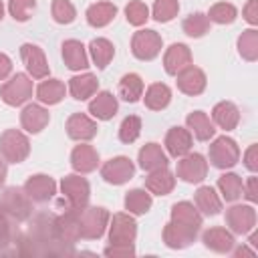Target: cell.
Segmentation results:
<instances>
[{
	"instance_id": "cell-1",
	"label": "cell",
	"mask_w": 258,
	"mask_h": 258,
	"mask_svg": "<svg viewBox=\"0 0 258 258\" xmlns=\"http://www.w3.org/2000/svg\"><path fill=\"white\" fill-rule=\"evenodd\" d=\"M28 151H30V143L20 131L8 129L0 135V153L6 161L20 163V161H24Z\"/></svg>"
},
{
	"instance_id": "cell-2",
	"label": "cell",
	"mask_w": 258,
	"mask_h": 258,
	"mask_svg": "<svg viewBox=\"0 0 258 258\" xmlns=\"http://www.w3.org/2000/svg\"><path fill=\"white\" fill-rule=\"evenodd\" d=\"M109 214L103 208H83L79 214V230L83 238H99L107 226Z\"/></svg>"
},
{
	"instance_id": "cell-3",
	"label": "cell",
	"mask_w": 258,
	"mask_h": 258,
	"mask_svg": "<svg viewBox=\"0 0 258 258\" xmlns=\"http://www.w3.org/2000/svg\"><path fill=\"white\" fill-rule=\"evenodd\" d=\"M240 157V149L236 145L234 139L230 137H218L212 145H210V161L216 167H232Z\"/></svg>"
},
{
	"instance_id": "cell-4",
	"label": "cell",
	"mask_w": 258,
	"mask_h": 258,
	"mask_svg": "<svg viewBox=\"0 0 258 258\" xmlns=\"http://www.w3.org/2000/svg\"><path fill=\"white\" fill-rule=\"evenodd\" d=\"M133 54L141 60H151L159 54L161 50V36L155 30H139L133 34L131 40Z\"/></svg>"
},
{
	"instance_id": "cell-5",
	"label": "cell",
	"mask_w": 258,
	"mask_h": 258,
	"mask_svg": "<svg viewBox=\"0 0 258 258\" xmlns=\"http://www.w3.org/2000/svg\"><path fill=\"white\" fill-rule=\"evenodd\" d=\"M32 93V81H28L26 75H16L12 77L2 89H0V97L4 99V103L8 105H22Z\"/></svg>"
},
{
	"instance_id": "cell-6",
	"label": "cell",
	"mask_w": 258,
	"mask_h": 258,
	"mask_svg": "<svg viewBox=\"0 0 258 258\" xmlns=\"http://www.w3.org/2000/svg\"><path fill=\"white\" fill-rule=\"evenodd\" d=\"M0 206L14 218V220H26L32 214V206H30V198L26 194H22L20 189H6L4 196L0 198Z\"/></svg>"
},
{
	"instance_id": "cell-7",
	"label": "cell",
	"mask_w": 258,
	"mask_h": 258,
	"mask_svg": "<svg viewBox=\"0 0 258 258\" xmlns=\"http://www.w3.org/2000/svg\"><path fill=\"white\" fill-rule=\"evenodd\" d=\"M64 198L71 202V208H85L89 202V183L85 177L69 175L60 183Z\"/></svg>"
},
{
	"instance_id": "cell-8",
	"label": "cell",
	"mask_w": 258,
	"mask_h": 258,
	"mask_svg": "<svg viewBox=\"0 0 258 258\" xmlns=\"http://www.w3.org/2000/svg\"><path fill=\"white\" fill-rule=\"evenodd\" d=\"M83 208H71L67 214L56 218V234L62 244H75L81 238L79 230V214Z\"/></svg>"
},
{
	"instance_id": "cell-9",
	"label": "cell",
	"mask_w": 258,
	"mask_h": 258,
	"mask_svg": "<svg viewBox=\"0 0 258 258\" xmlns=\"http://www.w3.org/2000/svg\"><path fill=\"white\" fill-rule=\"evenodd\" d=\"M133 171H135V167H133L131 159H127V157H115V159H109L103 165L101 175L109 183L119 185V183H125L127 179H131L133 177Z\"/></svg>"
},
{
	"instance_id": "cell-10",
	"label": "cell",
	"mask_w": 258,
	"mask_h": 258,
	"mask_svg": "<svg viewBox=\"0 0 258 258\" xmlns=\"http://www.w3.org/2000/svg\"><path fill=\"white\" fill-rule=\"evenodd\" d=\"M206 173H208V163L204 161V157L200 153L187 155L185 159H181L177 163V175L183 181H189V183L202 181L206 177Z\"/></svg>"
},
{
	"instance_id": "cell-11",
	"label": "cell",
	"mask_w": 258,
	"mask_h": 258,
	"mask_svg": "<svg viewBox=\"0 0 258 258\" xmlns=\"http://www.w3.org/2000/svg\"><path fill=\"white\" fill-rule=\"evenodd\" d=\"M226 222L234 232L244 234L256 224V212L250 206H234L226 212Z\"/></svg>"
},
{
	"instance_id": "cell-12",
	"label": "cell",
	"mask_w": 258,
	"mask_h": 258,
	"mask_svg": "<svg viewBox=\"0 0 258 258\" xmlns=\"http://www.w3.org/2000/svg\"><path fill=\"white\" fill-rule=\"evenodd\" d=\"M135 234H137V228H135L133 218H129L125 214L113 216V226H111V234H109L113 244H131L135 240Z\"/></svg>"
},
{
	"instance_id": "cell-13",
	"label": "cell",
	"mask_w": 258,
	"mask_h": 258,
	"mask_svg": "<svg viewBox=\"0 0 258 258\" xmlns=\"http://www.w3.org/2000/svg\"><path fill=\"white\" fill-rule=\"evenodd\" d=\"M20 54H22V60L26 64V69L30 71V75L34 79H42L48 75V64H46V58L42 54V50L34 44H22L20 48Z\"/></svg>"
},
{
	"instance_id": "cell-14",
	"label": "cell",
	"mask_w": 258,
	"mask_h": 258,
	"mask_svg": "<svg viewBox=\"0 0 258 258\" xmlns=\"http://www.w3.org/2000/svg\"><path fill=\"white\" fill-rule=\"evenodd\" d=\"M67 133L69 137L73 139H79V141H87V139H93L97 135V125L83 113H75L69 117L67 121Z\"/></svg>"
},
{
	"instance_id": "cell-15",
	"label": "cell",
	"mask_w": 258,
	"mask_h": 258,
	"mask_svg": "<svg viewBox=\"0 0 258 258\" xmlns=\"http://www.w3.org/2000/svg\"><path fill=\"white\" fill-rule=\"evenodd\" d=\"M54 189H56V185H54L52 177H48V175H34L24 185L26 196L30 200H34V202H46V200H50L54 196Z\"/></svg>"
},
{
	"instance_id": "cell-16",
	"label": "cell",
	"mask_w": 258,
	"mask_h": 258,
	"mask_svg": "<svg viewBox=\"0 0 258 258\" xmlns=\"http://www.w3.org/2000/svg\"><path fill=\"white\" fill-rule=\"evenodd\" d=\"M177 87L187 95H200L206 89V75L196 67H185L177 75Z\"/></svg>"
},
{
	"instance_id": "cell-17",
	"label": "cell",
	"mask_w": 258,
	"mask_h": 258,
	"mask_svg": "<svg viewBox=\"0 0 258 258\" xmlns=\"http://www.w3.org/2000/svg\"><path fill=\"white\" fill-rule=\"evenodd\" d=\"M196 234H198V230L187 228V226H181V224H177V222H171V224H167L165 230H163V240H165V244L171 246V248H183V246H187L189 242H194Z\"/></svg>"
},
{
	"instance_id": "cell-18",
	"label": "cell",
	"mask_w": 258,
	"mask_h": 258,
	"mask_svg": "<svg viewBox=\"0 0 258 258\" xmlns=\"http://www.w3.org/2000/svg\"><path fill=\"white\" fill-rule=\"evenodd\" d=\"M189 60H191V52L185 44H171L165 52L163 64L169 75H177L181 69H185L189 64Z\"/></svg>"
},
{
	"instance_id": "cell-19",
	"label": "cell",
	"mask_w": 258,
	"mask_h": 258,
	"mask_svg": "<svg viewBox=\"0 0 258 258\" xmlns=\"http://www.w3.org/2000/svg\"><path fill=\"white\" fill-rule=\"evenodd\" d=\"M20 123L26 131L30 133H38L46 127L48 123V111H44L40 105H28L24 111H22V117H20Z\"/></svg>"
},
{
	"instance_id": "cell-20",
	"label": "cell",
	"mask_w": 258,
	"mask_h": 258,
	"mask_svg": "<svg viewBox=\"0 0 258 258\" xmlns=\"http://www.w3.org/2000/svg\"><path fill=\"white\" fill-rule=\"evenodd\" d=\"M71 161H73V167L77 171H93L99 163V153L91 147V145H77L73 149V155H71Z\"/></svg>"
},
{
	"instance_id": "cell-21",
	"label": "cell",
	"mask_w": 258,
	"mask_h": 258,
	"mask_svg": "<svg viewBox=\"0 0 258 258\" xmlns=\"http://www.w3.org/2000/svg\"><path fill=\"white\" fill-rule=\"evenodd\" d=\"M62 58H64L67 67L73 69V71H81V69L89 67V60H87V54H85V46L79 40H67L62 44Z\"/></svg>"
},
{
	"instance_id": "cell-22",
	"label": "cell",
	"mask_w": 258,
	"mask_h": 258,
	"mask_svg": "<svg viewBox=\"0 0 258 258\" xmlns=\"http://www.w3.org/2000/svg\"><path fill=\"white\" fill-rule=\"evenodd\" d=\"M165 145H167V151L173 155V157H179V155H185L191 147V135L187 129H181V127H173L167 137H165Z\"/></svg>"
},
{
	"instance_id": "cell-23",
	"label": "cell",
	"mask_w": 258,
	"mask_h": 258,
	"mask_svg": "<svg viewBox=\"0 0 258 258\" xmlns=\"http://www.w3.org/2000/svg\"><path fill=\"white\" fill-rule=\"evenodd\" d=\"M139 165L143 169H147V171H153V169L165 167L167 165V157H165V153L161 151V147L157 143H147L139 151Z\"/></svg>"
},
{
	"instance_id": "cell-24",
	"label": "cell",
	"mask_w": 258,
	"mask_h": 258,
	"mask_svg": "<svg viewBox=\"0 0 258 258\" xmlns=\"http://www.w3.org/2000/svg\"><path fill=\"white\" fill-rule=\"evenodd\" d=\"M89 111H91L97 119L107 121V119H111V117L117 113V99H115L111 93L103 91V93H99V95L95 97V101H91Z\"/></svg>"
},
{
	"instance_id": "cell-25",
	"label": "cell",
	"mask_w": 258,
	"mask_h": 258,
	"mask_svg": "<svg viewBox=\"0 0 258 258\" xmlns=\"http://www.w3.org/2000/svg\"><path fill=\"white\" fill-rule=\"evenodd\" d=\"M145 185H147L149 191H153L157 196H165V194H169L173 189L175 179L165 167H159V169H153V173L145 179Z\"/></svg>"
},
{
	"instance_id": "cell-26",
	"label": "cell",
	"mask_w": 258,
	"mask_h": 258,
	"mask_svg": "<svg viewBox=\"0 0 258 258\" xmlns=\"http://www.w3.org/2000/svg\"><path fill=\"white\" fill-rule=\"evenodd\" d=\"M171 218H173V222H177L181 226H187V228H194V230H200V226H202V216L187 202L175 204L173 210H171Z\"/></svg>"
},
{
	"instance_id": "cell-27",
	"label": "cell",
	"mask_w": 258,
	"mask_h": 258,
	"mask_svg": "<svg viewBox=\"0 0 258 258\" xmlns=\"http://www.w3.org/2000/svg\"><path fill=\"white\" fill-rule=\"evenodd\" d=\"M115 14H117V8L111 2H99L87 10V20L91 26H105L115 18Z\"/></svg>"
},
{
	"instance_id": "cell-28",
	"label": "cell",
	"mask_w": 258,
	"mask_h": 258,
	"mask_svg": "<svg viewBox=\"0 0 258 258\" xmlns=\"http://www.w3.org/2000/svg\"><path fill=\"white\" fill-rule=\"evenodd\" d=\"M238 119H240V113H238V109H236L232 103L224 101V103H218V105L214 107V121H216L222 129H226V131L234 129V127L238 125Z\"/></svg>"
},
{
	"instance_id": "cell-29",
	"label": "cell",
	"mask_w": 258,
	"mask_h": 258,
	"mask_svg": "<svg viewBox=\"0 0 258 258\" xmlns=\"http://www.w3.org/2000/svg\"><path fill=\"white\" fill-rule=\"evenodd\" d=\"M204 244L216 252H228L234 246V238L224 228H212L204 234Z\"/></svg>"
},
{
	"instance_id": "cell-30",
	"label": "cell",
	"mask_w": 258,
	"mask_h": 258,
	"mask_svg": "<svg viewBox=\"0 0 258 258\" xmlns=\"http://www.w3.org/2000/svg\"><path fill=\"white\" fill-rule=\"evenodd\" d=\"M97 85H99V81H97L91 73H87V75H81V77L71 79L69 89H71V95H73L75 99L83 101V99L91 97V95L97 91Z\"/></svg>"
},
{
	"instance_id": "cell-31",
	"label": "cell",
	"mask_w": 258,
	"mask_h": 258,
	"mask_svg": "<svg viewBox=\"0 0 258 258\" xmlns=\"http://www.w3.org/2000/svg\"><path fill=\"white\" fill-rule=\"evenodd\" d=\"M141 93H143V81L139 79V75L129 73V75H125V77L121 79V83H119V95H121L125 101L135 103V101L141 97Z\"/></svg>"
},
{
	"instance_id": "cell-32",
	"label": "cell",
	"mask_w": 258,
	"mask_h": 258,
	"mask_svg": "<svg viewBox=\"0 0 258 258\" xmlns=\"http://www.w3.org/2000/svg\"><path fill=\"white\" fill-rule=\"evenodd\" d=\"M196 204H198V208L204 212V214H208V216H214V214H218L220 210H222V202H220V198L216 196V191L212 189V187H200L198 191H196Z\"/></svg>"
},
{
	"instance_id": "cell-33",
	"label": "cell",
	"mask_w": 258,
	"mask_h": 258,
	"mask_svg": "<svg viewBox=\"0 0 258 258\" xmlns=\"http://www.w3.org/2000/svg\"><path fill=\"white\" fill-rule=\"evenodd\" d=\"M187 125H189V129L194 131V135H196L200 141L210 139V137L214 135V131H216V129L212 127V123H210L208 115H206V113H202V111L191 113V115L187 117Z\"/></svg>"
},
{
	"instance_id": "cell-34",
	"label": "cell",
	"mask_w": 258,
	"mask_h": 258,
	"mask_svg": "<svg viewBox=\"0 0 258 258\" xmlns=\"http://www.w3.org/2000/svg\"><path fill=\"white\" fill-rule=\"evenodd\" d=\"M113 54H115V48L107 38H95L91 42V56L99 69H105L113 58Z\"/></svg>"
},
{
	"instance_id": "cell-35",
	"label": "cell",
	"mask_w": 258,
	"mask_h": 258,
	"mask_svg": "<svg viewBox=\"0 0 258 258\" xmlns=\"http://www.w3.org/2000/svg\"><path fill=\"white\" fill-rule=\"evenodd\" d=\"M36 95L42 103H48V105H54L58 103L62 97H64V85L56 79H50V81H44L38 89H36Z\"/></svg>"
},
{
	"instance_id": "cell-36",
	"label": "cell",
	"mask_w": 258,
	"mask_h": 258,
	"mask_svg": "<svg viewBox=\"0 0 258 258\" xmlns=\"http://www.w3.org/2000/svg\"><path fill=\"white\" fill-rule=\"evenodd\" d=\"M169 99H171L169 89H167L165 85H161V83H155V85H151V87L147 89L145 105H147L149 109H153V111H159V109L167 107Z\"/></svg>"
},
{
	"instance_id": "cell-37",
	"label": "cell",
	"mask_w": 258,
	"mask_h": 258,
	"mask_svg": "<svg viewBox=\"0 0 258 258\" xmlns=\"http://www.w3.org/2000/svg\"><path fill=\"white\" fill-rule=\"evenodd\" d=\"M218 187H220V191H222L226 202H234L242 194V179L236 173H226V175H222L218 179Z\"/></svg>"
},
{
	"instance_id": "cell-38",
	"label": "cell",
	"mask_w": 258,
	"mask_h": 258,
	"mask_svg": "<svg viewBox=\"0 0 258 258\" xmlns=\"http://www.w3.org/2000/svg\"><path fill=\"white\" fill-rule=\"evenodd\" d=\"M125 208L133 214H145L151 208V196L145 194L143 189H133L125 198Z\"/></svg>"
},
{
	"instance_id": "cell-39",
	"label": "cell",
	"mask_w": 258,
	"mask_h": 258,
	"mask_svg": "<svg viewBox=\"0 0 258 258\" xmlns=\"http://www.w3.org/2000/svg\"><path fill=\"white\" fill-rule=\"evenodd\" d=\"M238 48H240V54L244 58L256 60V56H258V32L256 30L242 32V36L238 40Z\"/></svg>"
},
{
	"instance_id": "cell-40",
	"label": "cell",
	"mask_w": 258,
	"mask_h": 258,
	"mask_svg": "<svg viewBox=\"0 0 258 258\" xmlns=\"http://www.w3.org/2000/svg\"><path fill=\"white\" fill-rule=\"evenodd\" d=\"M236 18V8L232 4H226V2H218L210 8V14H208V20H214L218 24H230L234 22Z\"/></svg>"
},
{
	"instance_id": "cell-41",
	"label": "cell",
	"mask_w": 258,
	"mask_h": 258,
	"mask_svg": "<svg viewBox=\"0 0 258 258\" xmlns=\"http://www.w3.org/2000/svg\"><path fill=\"white\" fill-rule=\"evenodd\" d=\"M210 28V20L206 14H191L183 20V32L189 36H202Z\"/></svg>"
},
{
	"instance_id": "cell-42",
	"label": "cell",
	"mask_w": 258,
	"mask_h": 258,
	"mask_svg": "<svg viewBox=\"0 0 258 258\" xmlns=\"http://www.w3.org/2000/svg\"><path fill=\"white\" fill-rule=\"evenodd\" d=\"M139 131H141V119L135 117V115H129L123 119L121 123V129H119V137L123 143H133L137 137H139Z\"/></svg>"
},
{
	"instance_id": "cell-43",
	"label": "cell",
	"mask_w": 258,
	"mask_h": 258,
	"mask_svg": "<svg viewBox=\"0 0 258 258\" xmlns=\"http://www.w3.org/2000/svg\"><path fill=\"white\" fill-rule=\"evenodd\" d=\"M179 10L177 0H155L153 4V16L157 22H167L171 20Z\"/></svg>"
},
{
	"instance_id": "cell-44",
	"label": "cell",
	"mask_w": 258,
	"mask_h": 258,
	"mask_svg": "<svg viewBox=\"0 0 258 258\" xmlns=\"http://www.w3.org/2000/svg\"><path fill=\"white\" fill-rule=\"evenodd\" d=\"M125 14H127V20L131 24H135V26L143 24L149 18V10H147V6L141 0H131L127 4V8H125Z\"/></svg>"
},
{
	"instance_id": "cell-45",
	"label": "cell",
	"mask_w": 258,
	"mask_h": 258,
	"mask_svg": "<svg viewBox=\"0 0 258 258\" xmlns=\"http://www.w3.org/2000/svg\"><path fill=\"white\" fill-rule=\"evenodd\" d=\"M75 6L69 0H54L52 2V16L60 24H69L75 20Z\"/></svg>"
},
{
	"instance_id": "cell-46",
	"label": "cell",
	"mask_w": 258,
	"mask_h": 258,
	"mask_svg": "<svg viewBox=\"0 0 258 258\" xmlns=\"http://www.w3.org/2000/svg\"><path fill=\"white\" fill-rule=\"evenodd\" d=\"M12 216L0 206V248L8 246L14 240V226H12Z\"/></svg>"
},
{
	"instance_id": "cell-47",
	"label": "cell",
	"mask_w": 258,
	"mask_h": 258,
	"mask_svg": "<svg viewBox=\"0 0 258 258\" xmlns=\"http://www.w3.org/2000/svg\"><path fill=\"white\" fill-rule=\"evenodd\" d=\"M34 0H10V14L14 16V20H28L30 18V12L34 10Z\"/></svg>"
},
{
	"instance_id": "cell-48",
	"label": "cell",
	"mask_w": 258,
	"mask_h": 258,
	"mask_svg": "<svg viewBox=\"0 0 258 258\" xmlns=\"http://www.w3.org/2000/svg\"><path fill=\"white\" fill-rule=\"evenodd\" d=\"M105 254L107 256H133L135 250L131 244H113L111 248L105 250Z\"/></svg>"
},
{
	"instance_id": "cell-49",
	"label": "cell",
	"mask_w": 258,
	"mask_h": 258,
	"mask_svg": "<svg viewBox=\"0 0 258 258\" xmlns=\"http://www.w3.org/2000/svg\"><path fill=\"white\" fill-rule=\"evenodd\" d=\"M244 16L250 24H256L258 22V0H250L244 8Z\"/></svg>"
},
{
	"instance_id": "cell-50",
	"label": "cell",
	"mask_w": 258,
	"mask_h": 258,
	"mask_svg": "<svg viewBox=\"0 0 258 258\" xmlns=\"http://www.w3.org/2000/svg\"><path fill=\"white\" fill-rule=\"evenodd\" d=\"M256 151H258V147L256 145H252L248 151H246V167L250 169V171H256L258 169V161H256Z\"/></svg>"
},
{
	"instance_id": "cell-51",
	"label": "cell",
	"mask_w": 258,
	"mask_h": 258,
	"mask_svg": "<svg viewBox=\"0 0 258 258\" xmlns=\"http://www.w3.org/2000/svg\"><path fill=\"white\" fill-rule=\"evenodd\" d=\"M10 69H12V64H10V58H8L6 54H0V81L8 77Z\"/></svg>"
},
{
	"instance_id": "cell-52",
	"label": "cell",
	"mask_w": 258,
	"mask_h": 258,
	"mask_svg": "<svg viewBox=\"0 0 258 258\" xmlns=\"http://www.w3.org/2000/svg\"><path fill=\"white\" fill-rule=\"evenodd\" d=\"M246 196H248V200H256L258 196H256V177H250L248 179V185H246Z\"/></svg>"
},
{
	"instance_id": "cell-53",
	"label": "cell",
	"mask_w": 258,
	"mask_h": 258,
	"mask_svg": "<svg viewBox=\"0 0 258 258\" xmlns=\"http://www.w3.org/2000/svg\"><path fill=\"white\" fill-rule=\"evenodd\" d=\"M4 177H6V165H4V161H0V183L4 181Z\"/></svg>"
},
{
	"instance_id": "cell-54",
	"label": "cell",
	"mask_w": 258,
	"mask_h": 258,
	"mask_svg": "<svg viewBox=\"0 0 258 258\" xmlns=\"http://www.w3.org/2000/svg\"><path fill=\"white\" fill-rule=\"evenodd\" d=\"M246 254H252V252H250V250H248V248H244V246H242V248H238V250H236V256H246Z\"/></svg>"
},
{
	"instance_id": "cell-55",
	"label": "cell",
	"mask_w": 258,
	"mask_h": 258,
	"mask_svg": "<svg viewBox=\"0 0 258 258\" xmlns=\"http://www.w3.org/2000/svg\"><path fill=\"white\" fill-rule=\"evenodd\" d=\"M2 12H4V8H2V2H0V18H2Z\"/></svg>"
}]
</instances>
